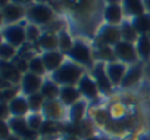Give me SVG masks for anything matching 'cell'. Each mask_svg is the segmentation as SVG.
<instances>
[{
  "mask_svg": "<svg viewBox=\"0 0 150 140\" xmlns=\"http://www.w3.org/2000/svg\"><path fill=\"white\" fill-rule=\"evenodd\" d=\"M84 69L81 65L75 63L72 60H68L65 62L57 71L53 72L52 75V80L57 84V86H62V87H66V86H75L78 84V81L81 80V77L84 75Z\"/></svg>",
  "mask_w": 150,
  "mask_h": 140,
  "instance_id": "cell-1",
  "label": "cell"
},
{
  "mask_svg": "<svg viewBox=\"0 0 150 140\" xmlns=\"http://www.w3.org/2000/svg\"><path fill=\"white\" fill-rule=\"evenodd\" d=\"M27 18L34 25H49L53 22L54 12L49 3H34L27 9Z\"/></svg>",
  "mask_w": 150,
  "mask_h": 140,
  "instance_id": "cell-2",
  "label": "cell"
},
{
  "mask_svg": "<svg viewBox=\"0 0 150 140\" xmlns=\"http://www.w3.org/2000/svg\"><path fill=\"white\" fill-rule=\"evenodd\" d=\"M66 56L78 65H84V66H94L93 59H94V53L91 52V49L83 41V40H75L72 49L66 53Z\"/></svg>",
  "mask_w": 150,
  "mask_h": 140,
  "instance_id": "cell-3",
  "label": "cell"
},
{
  "mask_svg": "<svg viewBox=\"0 0 150 140\" xmlns=\"http://www.w3.org/2000/svg\"><path fill=\"white\" fill-rule=\"evenodd\" d=\"M9 128L11 131L21 137L22 140H37V131L31 130L28 127V122H27V118H18V117H11L9 121Z\"/></svg>",
  "mask_w": 150,
  "mask_h": 140,
  "instance_id": "cell-4",
  "label": "cell"
},
{
  "mask_svg": "<svg viewBox=\"0 0 150 140\" xmlns=\"http://www.w3.org/2000/svg\"><path fill=\"white\" fill-rule=\"evenodd\" d=\"M91 77L94 78L97 87L100 92H103L105 95H110L113 90V86L106 74V63L105 62H97L94 63V66L91 68Z\"/></svg>",
  "mask_w": 150,
  "mask_h": 140,
  "instance_id": "cell-5",
  "label": "cell"
},
{
  "mask_svg": "<svg viewBox=\"0 0 150 140\" xmlns=\"http://www.w3.org/2000/svg\"><path fill=\"white\" fill-rule=\"evenodd\" d=\"M113 52L116 55V60L122 62V63H138V53L137 49L132 43H127V41H119L115 47Z\"/></svg>",
  "mask_w": 150,
  "mask_h": 140,
  "instance_id": "cell-6",
  "label": "cell"
},
{
  "mask_svg": "<svg viewBox=\"0 0 150 140\" xmlns=\"http://www.w3.org/2000/svg\"><path fill=\"white\" fill-rule=\"evenodd\" d=\"M3 38L6 43L12 44L13 47H22L27 43V33L22 25L12 24L3 30Z\"/></svg>",
  "mask_w": 150,
  "mask_h": 140,
  "instance_id": "cell-7",
  "label": "cell"
},
{
  "mask_svg": "<svg viewBox=\"0 0 150 140\" xmlns=\"http://www.w3.org/2000/svg\"><path fill=\"white\" fill-rule=\"evenodd\" d=\"M97 40L105 44V46H116L119 41H122V36H121V27L118 25H103L99 33H97Z\"/></svg>",
  "mask_w": 150,
  "mask_h": 140,
  "instance_id": "cell-8",
  "label": "cell"
},
{
  "mask_svg": "<svg viewBox=\"0 0 150 140\" xmlns=\"http://www.w3.org/2000/svg\"><path fill=\"white\" fill-rule=\"evenodd\" d=\"M43 80L40 75L37 74H33V72H27L22 75V80H21V92L28 97L31 95H35V93H40L41 87H43Z\"/></svg>",
  "mask_w": 150,
  "mask_h": 140,
  "instance_id": "cell-9",
  "label": "cell"
},
{
  "mask_svg": "<svg viewBox=\"0 0 150 140\" xmlns=\"http://www.w3.org/2000/svg\"><path fill=\"white\" fill-rule=\"evenodd\" d=\"M27 15V9L18 3H3L2 5V16L3 21L8 22L9 25L18 22L19 19H22Z\"/></svg>",
  "mask_w": 150,
  "mask_h": 140,
  "instance_id": "cell-10",
  "label": "cell"
},
{
  "mask_svg": "<svg viewBox=\"0 0 150 140\" xmlns=\"http://www.w3.org/2000/svg\"><path fill=\"white\" fill-rule=\"evenodd\" d=\"M77 87H78L81 96H84L88 100H96L99 97V87H97L94 78L91 75H88V74H84L81 77V80L78 81Z\"/></svg>",
  "mask_w": 150,
  "mask_h": 140,
  "instance_id": "cell-11",
  "label": "cell"
},
{
  "mask_svg": "<svg viewBox=\"0 0 150 140\" xmlns=\"http://www.w3.org/2000/svg\"><path fill=\"white\" fill-rule=\"evenodd\" d=\"M127 71H128V68L122 62H119V60L106 63V74H108L112 86H121Z\"/></svg>",
  "mask_w": 150,
  "mask_h": 140,
  "instance_id": "cell-12",
  "label": "cell"
},
{
  "mask_svg": "<svg viewBox=\"0 0 150 140\" xmlns=\"http://www.w3.org/2000/svg\"><path fill=\"white\" fill-rule=\"evenodd\" d=\"M43 63L46 66V71L49 72H54L65 63V53L54 50V52H43L41 55Z\"/></svg>",
  "mask_w": 150,
  "mask_h": 140,
  "instance_id": "cell-13",
  "label": "cell"
},
{
  "mask_svg": "<svg viewBox=\"0 0 150 140\" xmlns=\"http://www.w3.org/2000/svg\"><path fill=\"white\" fill-rule=\"evenodd\" d=\"M122 15H124V9L116 2L109 3L103 9V18H105V21L109 25H118V24H121L122 22V18H124Z\"/></svg>",
  "mask_w": 150,
  "mask_h": 140,
  "instance_id": "cell-14",
  "label": "cell"
},
{
  "mask_svg": "<svg viewBox=\"0 0 150 140\" xmlns=\"http://www.w3.org/2000/svg\"><path fill=\"white\" fill-rule=\"evenodd\" d=\"M81 100V93L78 90V87L74 86H66V87H60V93H59V102L65 106H74L75 103H78Z\"/></svg>",
  "mask_w": 150,
  "mask_h": 140,
  "instance_id": "cell-15",
  "label": "cell"
},
{
  "mask_svg": "<svg viewBox=\"0 0 150 140\" xmlns=\"http://www.w3.org/2000/svg\"><path fill=\"white\" fill-rule=\"evenodd\" d=\"M8 106H9L11 117H18V118H24L31 111L30 109V105H28V99L24 97V96L15 97L13 100H11L8 103Z\"/></svg>",
  "mask_w": 150,
  "mask_h": 140,
  "instance_id": "cell-16",
  "label": "cell"
},
{
  "mask_svg": "<svg viewBox=\"0 0 150 140\" xmlns=\"http://www.w3.org/2000/svg\"><path fill=\"white\" fill-rule=\"evenodd\" d=\"M43 115L47 118V121H59L63 118V108L62 103L57 100H46L43 106Z\"/></svg>",
  "mask_w": 150,
  "mask_h": 140,
  "instance_id": "cell-17",
  "label": "cell"
},
{
  "mask_svg": "<svg viewBox=\"0 0 150 140\" xmlns=\"http://www.w3.org/2000/svg\"><path fill=\"white\" fill-rule=\"evenodd\" d=\"M141 75H143V63L131 65L128 68L125 77H124V81H122L121 87L122 89H129V87L138 84V81L141 80Z\"/></svg>",
  "mask_w": 150,
  "mask_h": 140,
  "instance_id": "cell-18",
  "label": "cell"
},
{
  "mask_svg": "<svg viewBox=\"0 0 150 140\" xmlns=\"http://www.w3.org/2000/svg\"><path fill=\"white\" fill-rule=\"evenodd\" d=\"M2 80L9 84L21 83L22 75L18 71V68L13 65V62H2Z\"/></svg>",
  "mask_w": 150,
  "mask_h": 140,
  "instance_id": "cell-19",
  "label": "cell"
},
{
  "mask_svg": "<svg viewBox=\"0 0 150 140\" xmlns=\"http://www.w3.org/2000/svg\"><path fill=\"white\" fill-rule=\"evenodd\" d=\"M37 46L44 50V52H54L59 49V37L54 33H47L44 31L41 34V37L37 41Z\"/></svg>",
  "mask_w": 150,
  "mask_h": 140,
  "instance_id": "cell-20",
  "label": "cell"
},
{
  "mask_svg": "<svg viewBox=\"0 0 150 140\" xmlns=\"http://www.w3.org/2000/svg\"><path fill=\"white\" fill-rule=\"evenodd\" d=\"M122 9L128 16L135 18V16H140L144 14L146 5H144V2H140V0H128V2H124Z\"/></svg>",
  "mask_w": 150,
  "mask_h": 140,
  "instance_id": "cell-21",
  "label": "cell"
},
{
  "mask_svg": "<svg viewBox=\"0 0 150 140\" xmlns=\"http://www.w3.org/2000/svg\"><path fill=\"white\" fill-rule=\"evenodd\" d=\"M86 109H87V103L84 100H80L78 103H75L74 106L69 108V112H68V118H69V122L72 124H80L83 121V117L86 114Z\"/></svg>",
  "mask_w": 150,
  "mask_h": 140,
  "instance_id": "cell-22",
  "label": "cell"
},
{
  "mask_svg": "<svg viewBox=\"0 0 150 140\" xmlns=\"http://www.w3.org/2000/svg\"><path fill=\"white\" fill-rule=\"evenodd\" d=\"M40 93L43 95V97L46 100H57L59 93H60V87L53 80H47V81L43 83V87H41Z\"/></svg>",
  "mask_w": 150,
  "mask_h": 140,
  "instance_id": "cell-23",
  "label": "cell"
},
{
  "mask_svg": "<svg viewBox=\"0 0 150 140\" xmlns=\"http://www.w3.org/2000/svg\"><path fill=\"white\" fill-rule=\"evenodd\" d=\"M131 24L140 36H147L150 33V15L149 14H143L140 16L132 18Z\"/></svg>",
  "mask_w": 150,
  "mask_h": 140,
  "instance_id": "cell-24",
  "label": "cell"
},
{
  "mask_svg": "<svg viewBox=\"0 0 150 140\" xmlns=\"http://www.w3.org/2000/svg\"><path fill=\"white\" fill-rule=\"evenodd\" d=\"M135 49H137L140 60H144V62L150 60V38L147 36L138 37V40L135 43Z\"/></svg>",
  "mask_w": 150,
  "mask_h": 140,
  "instance_id": "cell-25",
  "label": "cell"
},
{
  "mask_svg": "<svg viewBox=\"0 0 150 140\" xmlns=\"http://www.w3.org/2000/svg\"><path fill=\"white\" fill-rule=\"evenodd\" d=\"M94 56L99 59V62H105V63H110V62H116V55L113 52V49L110 46H105L102 44L96 52Z\"/></svg>",
  "mask_w": 150,
  "mask_h": 140,
  "instance_id": "cell-26",
  "label": "cell"
},
{
  "mask_svg": "<svg viewBox=\"0 0 150 140\" xmlns=\"http://www.w3.org/2000/svg\"><path fill=\"white\" fill-rule=\"evenodd\" d=\"M121 36H122V41L127 43H137L140 34L137 33V30L132 27L131 22H122L121 24Z\"/></svg>",
  "mask_w": 150,
  "mask_h": 140,
  "instance_id": "cell-27",
  "label": "cell"
},
{
  "mask_svg": "<svg viewBox=\"0 0 150 140\" xmlns=\"http://www.w3.org/2000/svg\"><path fill=\"white\" fill-rule=\"evenodd\" d=\"M57 37H59V49H60V52L62 53H68L71 49H72V46H74V40H72V37H71V34L68 33V31H65V30H62L59 34H57Z\"/></svg>",
  "mask_w": 150,
  "mask_h": 140,
  "instance_id": "cell-28",
  "label": "cell"
},
{
  "mask_svg": "<svg viewBox=\"0 0 150 140\" xmlns=\"http://www.w3.org/2000/svg\"><path fill=\"white\" fill-rule=\"evenodd\" d=\"M28 99V105H30V109L33 112H38L40 109L43 111V106L46 103V99L43 97L41 93H35V95H31L27 97Z\"/></svg>",
  "mask_w": 150,
  "mask_h": 140,
  "instance_id": "cell-29",
  "label": "cell"
},
{
  "mask_svg": "<svg viewBox=\"0 0 150 140\" xmlns=\"http://www.w3.org/2000/svg\"><path fill=\"white\" fill-rule=\"evenodd\" d=\"M30 72L37 74V75H40V77L46 72V66H44V63H43L41 56H35V58H33V59L30 60Z\"/></svg>",
  "mask_w": 150,
  "mask_h": 140,
  "instance_id": "cell-30",
  "label": "cell"
},
{
  "mask_svg": "<svg viewBox=\"0 0 150 140\" xmlns=\"http://www.w3.org/2000/svg\"><path fill=\"white\" fill-rule=\"evenodd\" d=\"M15 55H16V49H15L12 44L3 41L2 47H0V56H2L3 62H9V60H12V59L15 58Z\"/></svg>",
  "mask_w": 150,
  "mask_h": 140,
  "instance_id": "cell-31",
  "label": "cell"
},
{
  "mask_svg": "<svg viewBox=\"0 0 150 140\" xmlns=\"http://www.w3.org/2000/svg\"><path fill=\"white\" fill-rule=\"evenodd\" d=\"M25 33H27V43H31V44H35L38 41V38L41 37L38 27L34 24H28L25 27Z\"/></svg>",
  "mask_w": 150,
  "mask_h": 140,
  "instance_id": "cell-32",
  "label": "cell"
},
{
  "mask_svg": "<svg viewBox=\"0 0 150 140\" xmlns=\"http://www.w3.org/2000/svg\"><path fill=\"white\" fill-rule=\"evenodd\" d=\"M27 122H28V127H30L31 130H34V131L41 130V127H43V124H44V121H43V118H41V115H40L38 112L30 114L28 118H27Z\"/></svg>",
  "mask_w": 150,
  "mask_h": 140,
  "instance_id": "cell-33",
  "label": "cell"
},
{
  "mask_svg": "<svg viewBox=\"0 0 150 140\" xmlns=\"http://www.w3.org/2000/svg\"><path fill=\"white\" fill-rule=\"evenodd\" d=\"M18 92H21V87L18 89V86L3 89V92H2V102L9 103L11 100H13L15 97H18Z\"/></svg>",
  "mask_w": 150,
  "mask_h": 140,
  "instance_id": "cell-34",
  "label": "cell"
},
{
  "mask_svg": "<svg viewBox=\"0 0 150 140\" xmlns=\"http://www.w3.org/2000/svg\"><path fill=\"white\" fill-rule=\"evenodd\" d=\"M11 134H12V131H11V128H9V124H8L6 121H2V140L8 139Z\"/></svg>",
  "mask_w": 150,
  "mask_h": 140,
  "instance_id": "cell-35",
  "label": "cell"
},
{
  "mask_svg": "<svg viewBox=\"0 0 150 140\" xmlns=\"http://www.w3.org/2000/svg\"><path fill=\"white\" fill-rule=\"evenodd\" d=\"M5 140H22L21 137H18V136H15V134H11L8 139H5Z\"/></svg>",
  "mask_w": 150,
  "mask_h": 140,
  "instance_id": "cell-36",
  "label": "cell"
},
{
  "mask_svg": "<svg viewBox=\"0 0 150 140\" xmlns=\"http://www.w3.org/2000/svg\"><path fill=\"white\" fill-rule=\"evenodd\" d=\"M62 140H78V139L75 137V136H65Z\"/></svg>",
  "mask_w": 150,
  "mask_h": 140,
  "instance_id": "cell-37",
  "label": "cell"
},
{
  "mask_svg": "<svg viewBox=\"0 0 150 140\" xmlns=\"http://www.w3.org/2000/svg\"><path fill=\"white\" fill-rule=\"evenodd\" d=\"M87 140H103V139H100V137H96V136H91L90 139H87Z\"/></svg>",
  "mask_w": 150,
  "mask_h": 140,
  "instance_id": "cell-38",
  "label": "cell"
},
{
  "mask_svg": "<svg viewBox=\"0 0 150 140\" xmlns=\"http://www.w3.org/2000/svg\"><path fill=\"white\" fill-rule=\"evenodd\" d=\"M147 69H149V74H150V62H149V66H147Z\"/></svg>",
  "mask_w": 150,
  "mask_h": 140,
  "instance_id": "cell-39",
  "label": "cell"
},
{
  "mask_svg": "<svg viewBox=\"0 0 150 140\" xmlns=\"http://www.w3.org/2000/svg\"><path fill=\"white\" fill-rule=\"evenodd\" d=\"M147 37H149V38H150V33H149V34H147Z\"/></svg>",
  "mask_w": 150,
  "mask_h": 140,
  "instance_id": "cell-40",
  "label": "cell"
}]
</instances>
